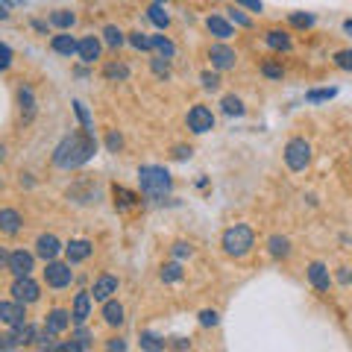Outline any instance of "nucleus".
Here are the masks:
<instances>
[{
  "mask_svg": "<svg viewBox=\"0 0 352 352\" xmlns=\"http://www.w3.org/2000/svg\"><path fill=\"white\" fill-rule=\"evenodd\" d=\"M129 65L124 59H112V62H106L103 65V80L106 82H126L129 80Z\"/></svg>",
  "mask_w": 352,
  "mask_h": 352,
  "instance_id": "nucleus-26",
  "label": "nucleus"
},
{
  "mask_svg": "<svg viewBox=\"0 0 352 352\" xmlns=\"http://www.w3.org/2000/svg\"><path fill=\"white\" fill-rule=\"evenodd\" d=\"M91 296H94V302H106V300H112V296L120 291V279L115 276V273H100L94 282H91Z\"/></svg>",
  "mask_w": 352,
  "mask_h": 352,
  "instance_id": "nucleus-14",
  "label": "nucleus"
},
{
  "mask_svg": "<svg viewBox=\"0 0 352 352\" xmlns=\"http://www.w3.org/2000/svg\"><path fill=\"white\" fill-rule=\"evenodd\" d=\"M6 18H9V9H6L3 3H0V21H6Z\"/></svg>",
  "mask_w": 352,
  "mask_h": 352,
  "instance_id": "nucleus-58",
  "label": "nucleus"
},
{
  "mask_svg": "<svg viewBox=\"0 0 352 352\" xmlns=\"http://www.w3.org/2000/svg\"><path fill=\"white\" fill-rule=\"evenodd\" d=\"M344 32H346V36L352 38V18H346V21H344Z\"/></svg>",
  "mask_w": 352,
  "mask_h": 352,
  "instance_id": "nucleus-56",
  "label": "nucleus"
},
{
  "mask_svg": "<svg viewBox=\"0 0 352 352\" xmlns=\"http://www.w3.org/2000/svg\"><path fill=\"white\" fill-rule=\"evenodd\" d=\"M97 156V138H94V132H88V129H80V132H71V135H65L56 150H53V168H59V170H76V168H82V164H88Z\"/></svg>",
  "mask_w": 352,
  "mask_h": 352,
  "instance_id": "nucleus-1",
  "label": "nucleus"
},
{
  "mask_svg": "<svg viewBox=\"0 0 352 352\" xmlns=\"http://www.w3.org/2000/svg\"><path fill=\"white\" fill-rule=\"evenodd\" d=\"M220 82H223V80H220V71H203L200 74V85L206 88V91H217V88H220Z\"/></svg>",
  "mask_w": 352,
  "mask_h": 352,
  "instance_id": "nucleus-42",
  "label": "nucleus"
},
{
  "mask_svg": "<svg viewBox=\"0 0 352 352\" xmlns=\"http://www.w3.org/2000/svg\"><path fill=\"white\" fill-rule=\"evenodd\" d=\"M138 185L141 194L150 197V200H164V194H170L173 188V179L168 168H162V164H144V168H138Z\"/></svg>",
  "mask_w": 352,
  "mask_h": 352,
  "instance_id": "nucleus-3",
  "label": "nucleus"
},
{
  "mask_svg": "<svg viewBox=\"0 0 352 352\" xmlns=\"http://www.w3.org/2000/svg\"><path fill=\"white\" fill-rule=\"evenodd\" d=\"M220 109H223V115H229V118H244L247 115V106L238 94H226L223 100H220Z\"/></svg>",
  "mask_w": 352,
  "mask_h": 352,
  "instance_id": "nucleus-29",
  "label": "nucleus"
},
{
  "mask_svg": "<svg viewBox=\"0 0 352 352\" xmlns=\"http://www.w3.org/2000/svg\"><path fill=\"white\" fill-rule=\"evenodd\" d=\"M32 30H38V32H47V24H44V21H32Z\"/></svg>",
  "mask_w": 352,
  "mask_h": 352,
  "instance_id": "nucleus-55",
  "label": "nucleus"
},
{
  "mask_svg": "<svg viewBox=\"0 0 352 352\" xmlns=\"http://www.w3.org/2000/svg\"><path fill=\"white\" fill-rule=\"evenodd\" d=\"M349 170H352V159H349Z\"/></svg>",
  "mask_w": 352,
  "mask_h": 352,
  "instance_id": "nucleus-61",
  "label": "nucleus"
},
{
  "mask_svg": "<svg viewBox=\"0 0 352 352\" xmlns=\"http://www.w3.org/2000/svg\"><path fill=\"white\" fill-rule=\"evenodd\" d=\"M36 252H30V250H9V273H12V276H30L32 270H36Z\"/></svg>",
  "mask_w": 352,
  "mask_h": 352,
  "instance_id": "nucleus-11",
  "label": "nucleus"
},
{
  "mask_svg": "<svg viewBox=\"0 0 352 352\" xmlns=\"http://www.w3.org/2000/svg\"><path fill=\"white\" fill-rule=\"evenodd\" d=\"M138 344H141V349H147V352H162V349H168V340H164L162 335H156V332H141V335H138Z\"/></svg>",
  "mask_w": 352,
  "mask_h": 352,
  "instance_id": "nucleus-32",
  "label": "nucleus"
},
{
  "mask_svg": "<svg viewBox=\"0 0 352 352\" xmlns=\"http://www.w3.org/2000/svg\"><path fill=\"white\" fill-rule=\"evenodd\" d=\"M47 24L56 27V30H74L76 12H74V9H53V12L47 15Z\"/></svg>",
  "mask_w": 352,
  "mask_h": 352,
  "instance_id": "nucleus-28",
  "label": "nucleus"
},
{
  "mask_svg": "<svg viewBox=\"0 0 352 352\" xmlns=\"http://www.w3.org/2000/svg\"><path fill=\"white\" fill-rule=\"evenodd\" d=\"M235 6H241V9H247V12H252V15H261L264 12V3L261 0H232Z\"/></svg>",
  "mask_w": 352,
  "mask_h": 352,
  "instance_id": "nucleus-48",
  "label": "nucleus"
},
{
  "mask_svg": "<svg viewBox=\"0 0 352 352\" xmlns=\"http://www.w3.org/2000/svg\"><path fill=\"white\" fill-rule=\"evenodd\" d=\"M329 97H335V88H320V91H308L305 100L308 103H320V100H329Z\"/></svg>",
  "mask_w": 352,
  "mask_h": 352,
  "instance_id": "nucleus-49",
  "label": "nucleus"
},
{
  "mask_svg": "<svg viewBox=\"0 0 352 352\" xmlns=\"http://www.w3.org/2000/svg\"><path fill=\"white\" fill-rule=\"evenodd\" d=\"M264 44H267L273 53H291L294 50V36L288 30L273 27V30H264Z\"/></svg>",
  "mask_w": 352,
  "mask_h": 352,
  "instance_id": "nucleus-22",
  "label": "nucleus"
},
{
  "mask_svg": "<svg viewBox=\"0 0 352 352\" xmlns=\"http://www.w3.org/2000/svg\"><path fill=\"white\" fill-rule=\"evenodd\" d=\"M9 294H12V300L24 302V305H36L41 300V282L32 279V273H30V276H15Z\"/></svg>",
  "mask_w": 352,
  "mask_h": 352,
  "instance_id": "nucleus-8",
  "label": "nucleus"
},
{
  "mask_svg": "<svg viewBox=\"0 0 352 352\" xmlns=\"http://www.w3.org/2000/svg\"><path fill=\"white\" fill-rule=\"evenodd\" d=\"M147 18H150V21H153V24H156V27H159L162 32H164V30H168V27H170V15H168V12H164V3H153V6L147 9Z\"/></svg>",
  "mask_w": 352,
  "mask_h": 352,
  "instance_id": "nucleus-36",
  "label": "nucleus"
},
{
  "mask_svg": "<svg viewBox=\"0 0 352 352\" xmlns=\"http://www.w3.org/2000/svg\"><path fill=\"white\" fill-rule=\"evenodd\" d=\"M170 256L176 261H185V258L194 256V247L188 244V241H173V244H170Z\"/></svg>",
  "mask_w": 352,
  "mask_h": 352,
  "instance_id": "nucleus-41",
  "label": "nucleus"
},
{
  "mask_svg": "<svg viewBox=\"0 0 352 352\" xmlns=\"http://www.w3.org/2000/svg\"><path fill=\"white\" fill-rule=\"evenodd\" d=\"M15 103H18L21 120H24V124H32V120H36V115H38V100H36V91H32V85H24V82L18 85Z\"/></svg>",
  "mask_w": 352,
  "mask_h": 352,
  "instance_id": "nucleus-10",
  "label": "nucleus"
},
{
  "mask_svg": "<svg viewBox=\"0 0 352 352\" xmlns=\"http://www.w3.org/2000/svg\"><path fill=\"white\" fill-rule=\"evenodd\" d=\"M252 247H256V232L247 226V223H232L223 229V235H220V250H223L226 258H247Z\"/></svg>",
  "mask_w": 352,
  "mask_h": 352,
  "instance_id": "nucleus-2",
  "label": "nucleus"
},
{
  "mask_svg": "<svg viewBox=\"0 0 352 352\" xmlns=\"http://www.w3.org/2000/svg\"><path fill=\"white\" fill-rule=\"evenodd\" d=\"M91 314H94V296H91V291H76V294H74V300H71L74 326H85Z\"/></svg>",
  "mask_w": 352,
  "mask_h": 352,
  "instance_id": "nucleus-13",
  "label": "nucleus"
},
{
  "mask_svg": "<svg viewBox=\"0 0 352 352\" xmlns=\"http://www.w3.org/2000/svg\"><path fill=\"white\" fill-rule=\"evenodd\" d=\"M288 24L294 30H311L317 24V15H311V12H291L288 15Z\"/></svg>",
  "mask_w": 352,
  "mask_h": 352,
  "instance_id": "nucleus-38",
  "label": "nucleus"
},
{
  "mask_svg": "<svg viewBox=\"0 0 352 352\" xmlns=\"http://www.w3.org/2000/svg\"><path fill=\"white\" fill-rule=\"evenodd\" d=\"M335 282L340 285V288H349L352 285V267H338L335 270Z\"/></svg>",
  "mask_w": 352,
  "mask_h": 352,
  "instance_id": "nucleus-50",
  "label": "nucleus"
},
{
  "mask_svg": "<svg viewBox=\"0 0 352 352\" xmlns=\"http://www.w3.org/2000/svg\"><path fill=\"white\" fill-rule=\"evenodd\" d=\"M65 261H71V264H85L88 258L94 256V244L88 238H71L68 244H65Z\"/></svg>",
  "mask_w": 352,
  "mask_h": 352,
  "instance_id": "nucleus-16",
  "label": "nucleus"
},
{
  "mask_svg": "<svg viewBox=\"0 0 352 352\" xmlns=\"http://www.w3.org/2000/svg\"><path fill=\"white\" fill-rule=\"evenodd\" d=\"M32 252H36L41 261H53V258H59L65 252V244L53 232H41L36 238V244H32Z\"/></svg>",
  "mask_w": 352,
  "mask_h": 352,
  "instance_id": "nucleus-12",
  "label": "nucleus"
},
{
  "mask_svg": "<svg viewBox=\"0 0 352 352\" xmlns=\"http://www.w3.org/2000/svg\"><path fill=\"white\" fill-rule=\"evenodd\" d=\"M112 203L118 212H132V208L141 206V194L129 191L126 185H112Z\"/></svg>",
  "mask_w": 352,
  "mask_h": 352,
  "instance_id": "nucleus-23",
  "label": "nucleus"
},
{
  "mask_svg": "<svg viewBox=\"0 0 352 352\" xmlns=\"http://www.w3.org/2000/svg\"><path fill=\"white\" fill-rule=\"evenodd\" d=\"M150 71H153V76H156V80L168 82V80H170V59L153 56V59H150Z\"/></svg>",
  "mask_w": 352,
  "mask_h": 352,
  "instance_id": "nucleus-37",
  "label": "nucleus"
},
{
  "mask_svg": "<svg viewBox=\"0 0 352 352\" xmlns=\"http://www.w3.org/2000/svg\"><path fill=\"white\" fill-rule=\"evenodd\" d=\"M162 282H168V285H173V282H182V276H185V270H182V261H168V264H162Z\"/></svg>",
  "mask_w": 352,
  "mask_h": 352,
  "instance_id": "nucleus-34",
  "label": "nucleus"
},
{
  "mask_svg": "<svg viewBox=\"0 0 352 352\" xmlns=\"http://www.w3.org/2000/svg\"><path fill=\"white\" fill-rule=\"evenodd\" d=\"M226 18H229V21H232V24H235V27H244V30H252V18H250V15L244 12V9H241V6H235V3H232V6H229V9H226Z\"/></svg>",
  "mask_w": 352,
  "mask_h": 352,
  "instance_id": "nucleus-39",
  "label": "nucleus"
},
{
  "mask_svg": "<svg viewBox=\"0 0 352 352\" xmlns=\"http://www.w3.org/2000/svg\"><path fill=\"white\" fill-rule=\"evenodd\" d=\"M21 185H27V188H32V179H30V173L21 176Z\"/></svg>",
  "mask_w": 352,
  "mask_h": 352,
  "instance_id": "nucleus-57",
  "label": "nucleus"
},
{
  "mask_svg": "<svg viewBox=\"0 0 352 352\" xmlns=\"http://www.w3.org/2000/svg\"><path fill=\"white\" fill-rule=\"evenodd\" d=\"M173 349H191V340H185V338H173V344H168Z\"/></svg>",
  "mask_w": 352,
  "mask_h": 352,
  "instance_id": "nucleus-53",
  "label": "nucleus"
},
{
  "mask_svg": "<svg viewBox=\"0 0 352 352\" xmlns=\"http://www.w3.org/2000/svg\"><path fill=\"white\" fill-rule=\"evenodd\" d=\"M12 59H15L12 47H9V44H3V41H0V71H9V68H12Z\"/></svg>",
  "mask_w": 352,
  "mask_h": 352,
  "instance_id": "nucleus-47",
  "label": "nucleus"
},
{
  "mask_svg": "<svg viewBox=\"0 0 352 352\" xmlns=\"http://www.w3.org/2000/svg\"><path fill=\"white\" fill-rule=\"evenodd\" d=\"M0 323L9 329L27 323V305L18 300H0Z\"/></svg>",
  "mask_w": 352,
  "mask_h": 352,
  "instance_id": "nucleus-17",
  "label": "nucleus"
},
{
  "mask_svg": "<svg viewBox=\"0 0 352 352\" xmlns=\"http://www.w3.org/2000/svg\"><path fill=\"white\" fill-rule=\"evenodd\" d=\"M153 53L164 59H173L176 56V44L170 41V36H153Z\"/></svg>",
  "mask_w": 352,
  "mask_h": 352,
  "instance_id": "nucleus-35",
  "label": "nucleus"
},
{
  "mask_svg": "<svg viewBox=\"0 0 352 352\" xmlns=\"http://www.w3.org/2000/svg\"><path fill=\"white\" fill-rule=\"evenodd\" d=\"M74 264L71 261H62V258H53V261H44V270H41V282L47 285L50 291H65L76 282V273L71 270Z\"/></svg>",
  "mask_w": 352,
  "mask_h": 352,
  "instance_id": "nucleus-5",
  "label": "nucleus"
},
{
  "mask_svg": "<svg viewBox=\"0 0 352 352\" xmlns=\"http://www.w3.org/2000/svg\"><path fill=\"white\" fill-rule=\"evenodd\" d=\"M214 124H217V118L206 103H194L188 109V115H185V126H188L194 135H206V132H212Z\"/></svg>",
  "mask_w": 352,
  "mask_h": 352,
  "instance_id": "nucleus-7",
  "label": "nucleus"
},
{
  "mask_svg": "<svg viewBox=\"0 0 352 352\" xmlns=\"http://www.w3.org/2000/svg\"><path fill=\"white\" fill-rule=\"evenodd\" d=\"M206 59L212 62L214 71H232L238 65V50L229 41H212L206 47Z\"/></svg>",
  "mask_w": 352,
  "mask_h": 352,
  "instance_id": "nucleus-6",
  "label": "nucleus"
},
{
  "mask_svg": "<svg viewBox=\"0 0 352 352\" xmlns=\"http://www.w3.org/2000/svg\"><path fill=\"white\" fill-rule=\"evenodd\" d=\"M71 340L76 344V349H80V352L94 346V335H91V329H88V326H74L71 329Z\"/></svg>",
  "mask_w": 352,
  "mask_h": 352,
  "instance_id": "nucleus-33",
  "label": "nucleus"
},
{
  "mask_svg": "<svg viewBox=\"0 0 352 352\" xmlns=\"http://www.w3.org/2000/svg\"><path fill=\"white\" fill-rule=\"evenodd\" d=\"M258 71H261L264 80H270V82H282L285 80V68H282V62H276V59H264L258 65Z\"/></svg>",
  "mask_w": 352,
  "mask_h": 352,
  "instance_id": "nucleus-30",
  "label": "nucleus"
},
{
  "mask_svg": "<svg viewBox=\"0 0 352 352\" xmlns=\"http://www.w3.org/2000/svg\"><path fill=\"white\" fill-rule=\"evenodd\" d=\"M332 65H335L338 71H344V74H352V47L335 50V53H332Z\"/></svg>",
  "mask_w": 352,
  "mask_h": 352,
  "instance_id": "nucleus-40",
  "label": "nucleus"
},
{
  "mask_svg": "<svg viewBox=\"0 0 352 352\" xmlns=\"http://www.w3.org/2000/svg\"><path fill=\"white\" fill-rule=\"evenodd\" d=\"M126 44H132L138 53H153V36H147V32H141V30L126 32Z\"/></svg>",
  "mask_w": 352,
  "mask_h": 352,
  "instance_id": "nucleus-31",
  "label": "nucleus"
},
{
  "mask_svg": "<svg viewBox=\"0 0 352 352\" xmlns=\"http://www.w3.org/2000/svg\"><path fill=\"white\" fill-rule=\"evenodd\" d=\"M21 229H24V214L18 212V208H0V235H18Z\"/></svg>",
  "mask_w": 352,
  "mask_h": 352,
  "instance_id": "nucleus-24",
  "label": "nucleus"
},
{
  "mask_svg": "<svg viewBox=\"0 0 352 352\" xmlns=\"http://www.w3.org/2000/svg\"><path fill=\"white\" fill-rule=\"evenodd\" d=\"M197 320H200L203 329H214V326L220 323V314L214 311V308H203V311L197 314Z\"/></svg>",
  "mask_w": 352,
  "mask_h": 352,
  "instance_id": "nucleus-43",
  "label": "nucleus"
},
{
  "mask_svg": "<svg viewBox=\"0 0 352 352\" xmlns=\"http://www.w3.org/2000/svg\"><path fill=\"white\" fill-rule=\"evenodd\" d=\"M100 36H103V44L109 50H120L126 44V32L120 30L118 24H106L103 30H100Z\"/></svg>",
  "mask_w": 352,
  "mask_h": 352,
  "instance_id": "nucleus-27",
  "label": "nucleus"
},
{
  "mask_svg": "<svg viewBox=\"0 0 352 352\" xmlns=\"http://www.w3.org/2000/svg\"><path fill=\"white\" fill-rule=\"evenodd\" d=\"M106 349H112V352H115V349H118V352H124V349H126V340H124V338H109V340H106Z\"/></svg>",
  "mask_w": 352,
  "mask_h": 352,
  "instance_id": "nucleus-52",
  "label": "nucleus"
},
{
  "mask_svg": "<svg viewBox=\"0 0 352 352\" xmlns=\"http://www.w3.org/2000/svg\"><path fill=\"white\" fill-rule=\"evenodd\" d=\"M6 267H9V250L0 247V270H6Z\"/></svg>",
  "mask_w": 352,
  "mask_h": 352,
  "instance_id": "nucleus-54",
  "label": "nucleus"
},
{
  "mask_svg": "<svg viewBox=\"0 0 352 352\" xmlns=\"http://www.w3.org/2000/svg\"><path fill=\"white\" fill-rule=\"evenodd\" d=\"M103 56V38L100 36H82L80 38V47H76V59H80L82 65H94V62H100Z\"/></svg>",
  "mask_w": 352,
  "mask_h": 352,
  "instance_id": "nucleus-15",
  "label": "nucleus"
},
{
  "mask_svg": "<svg viewBox=\"0 0 352 352\" xmlns=\"http://www.w3.org/2000/svg\"><path fill=\"white\" fill-rule=\"evenodd\" d=\"M106 150H109V153H120V150H124V135H120L118 129H112V132L106 135Z\"/></svg>",
  "mask_w": 352,
  "mask_h": 352,
  "instance_id": "nucleus-46",
  "label": "nucleus"
},
{
  "mask_svg": "<svg viewBox=\"0 0 352 352\" xmlns=\"http://www.w3.org/2000/svg\"><path fill=\"white\" fill-rule=\"evenodd\" d=\"M0 349H21V338L15 329H9V332L0 335Z\"/></svg>",
  "mask_w": 352,
  "mask_h": 352,
  "instance_id": "nucleus-45",
  "label": "nucleus"
},
{
  "mask_svg": "<svg viewBox=\"0 0 352 352\" xmlns=\"http://www.w3.org/2000/svg\"><path fill=\"white\" fill-rule=\"evenodd\" d=\"M76 47H80V38H74L71 30H59L56 36L50 38V50L56 53V56L71 59V56H76Z\"/></svg>",
  "mask_w": 352,
  "mask_h": 352,
  "instance_id": "nucleus-20",
  "label": "nucleus"
},
{
  "mask_svg": "<svg viewBox=\"0 0 352 352\" xmlns=\"http://www.w3.org/2000/svg\"><path fill=\"white\" fill-rule=\"evenodd\" d=\"M191 153H194L191 147H185V144H176V147H173V159H176V162H185V159H191Z\"/></svg>",
  "mask_w": 352,
  "mask_h": 352,
  "instance_id": "nucleus-51",
  "label": "nucleus"
},
{
  "mask_svg": "<svg viewBox=\"0 0 352 352\" xmlns=\"http://www.w3.org/2000/svg\"><path fill=\"white\" fill-rule=\"evenodd\" d=\"M206 30H208V36H214V41H229L235 36V24L226 15H208Z\"/></svg>",
  "mask_w": 352,
  "mask_h": 352,
  "instance_id": "nucleus-21",
  "label": "nucleus"
},
{
  "mask_svg": "<svg viewBox=\"0 0 352 352\" xmlns=\"http://www.w3.org/2000/svg\"><path fill=\"white\" fill-rule=\"evenodd\" d=\"M100 320H103L109 329H120V326H124V320H126V308H124V302H120L118 296H112V300L100 302Z\"/></svg>",
  "mask_w": 352,
  "mask_h": 352,
  "instance_id": "nucleus-19",
  "label": "nucleus"
},
{
  "mask_svg": "<svg viewBox=\"0 0 352 352\" xmlns=\"http://www.w3.org/2000/svg\"><path fill=\"white\" fill-rule=\"evenodd\" d=\"M156 3H168V0H156Z\"/></svg>",
  "mask_w": 352,
  "mask_h": 352,
  "instance_id": "nucleus-60",
  "label": "nucleus"
},
{
  "mask_svg": "<svg viewBox=\"0 0 352 352\" xmlns=\"http://www.w3.org/2000/svg\"><path fill=\"white\" fill-rule=\"evenodd\" d=\"M6 162V144H0V164Z\"/></svg>",
  "mask_w": 352,
  "mask_h": 352,
  "instance_id": "nucleus-59",
  "label": "nucleus"
},
{
  "mask_svg": "<svg viewBox=\"0 0 352 352\" xmlns=\"http://www.w3.org/2000/svg\"><path fill=\"white\" fill-rule=\"evenodd\" d=\"M71 326H74L71 308H50V311L44 314V329H47L50 335H65Z\"/></svg>",
  "mask_w": 352,
  "mask_h": 352,
  "instance_id": "nucleus-18",
  "label": "nucleus"
},
{
  "mask_svg": "<svg viewBox=\"0 0 352 352\" xmlns=\"http://www.w3.org/2000/svg\"><path fill=\"white\" fill-rule=\"evenodd\" d=\"M267 252L273 261H288L294 256V244L288 235H270L267 238Z\"/></svg>",
  "mask_w": 352,
  "mask_h": 352,
  "instance_id": "nucleus-25",
  "label": "nucleus"
},
{
  "mask_svg": "<svg viewBox=\"0 0 352 352\" xmlns=\"http://www.w3.org/2000/svg\"><path fill=\"white\" fill-rule=\"evenodd\" d=\"M305 279H308V285L317 291V294H329L332 291V285H335V276L329 273V264H323V261H311L305 267Z\"/></svg>",
  "mask_w": 352,
  "mask_h": 352,
  "instance_id": "nucleus-9",
  "label": "nucleus"
},
{
  "mask_svg": "<svg viewBox=\"0 0 352 352\" xmlns=\"http://www.w3.org/2000/svg\"><path fill=\"white\" fill-rule=\"evenodd\" d=\"M74 112H76V118L82 120V129H88V132H94V124H91V115H88V109H85V103L82 100H74Z\"/></svg>",
  "mask_w": 352,
  "mask_h": 352,
  "instance_id": "nucleus-44",
  "label": "nucleus"
},
{
  "mask_svg": "<svg viewBox=\"0 0 352 352\" xmlns=\"http://www.w3.org/2000/svg\"><path fill=\"white\" fill-rule=\"evenodd\" d=\"M311 156H314V153H311V141H308V138L294 135V138L285 141L282 159H285V164H288V170H294V173L308 170V164H311Z\"/></svg>",
  "mask_w": 352,
  "mask_h": 352,
  "instance_id": "nucleus-4",
  "label": "nucleus"
}]
</instances>
